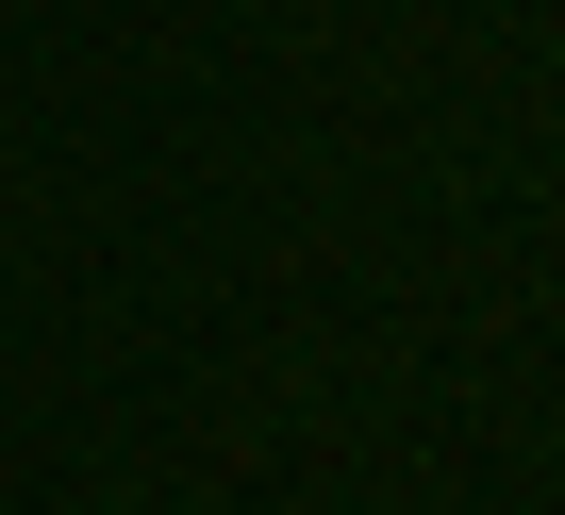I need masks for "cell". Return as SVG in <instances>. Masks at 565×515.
Returning <instances> with one entry per match:
<instances>
[{"mask_svg": "<svg viewBox=\"0 0 565 515\" xmlns=\"http://www.w3.org/2000/svg\"><path fill=\"white\" fill-rule=\"evenodd\" d=\"M548 67H565V34H548Z\"/></svg>", "mask_w": 565, "mask_h": 515, "instance_id": "6da1fadb", "label": "cell"}]
</instances>
